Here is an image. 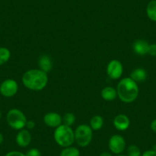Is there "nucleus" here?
<instances>
[{"instance_id": "nucleus-24", "label": "nucleus", "mask_w": 156, "mask_h": 156, "mask_svg": "<svg viewBox=\"0 0 156 156\" xmlns=\"http://www.w3.org/2000/svg\"><path fill=\"white\" fill-rule=\"evenodd\" d=\"M5 156H26L25 154L18 151H12L5 154Z\"/></svg>"}, {"instance_id": "nucleus-19", "label": "nucleus", "mask_w": 156, "mask_h": 156, "mask_svg": "<svg viewBox=\"0 0 156 156\" xmlns=\"http://www.w3.org/2000/svg\"><path fill=\"white\" fill-rule=\"evenodd\" d=\"M11 57L10 51L6 48H0V65L4 64L9 60Z\"/></svg>"}, {"instance_id": "nucleus-23", "label": "nucleus", "mask_w": 156, "mask_h": 156, "mask_svg": "<svg viewBox=\"0 0 156 156\" xmlns=\"http://www.w3.org/2000/svg\"><path fill=\"white\" fill-rule=\"evenodd\" d=\"M148 55L152 57H156V44H149L148 51Z\"/></svg>"}, {"instance_id": "nucleus-29", "label": "nucleus", "mask_w": 156, "mask_h": 156, "mask_svg": "<svg viewBox=\"0 0 156 156\" xmlns=\"http://www.w3.org/2000/svg\"><path fill=\"white\" fill-rule=\"evenodd\" d=\"M3 141H4L3 136H2V133H0V145H1V144H2V142H3Z\"/></svg>"}, {"instance_id": "nucleus-16", "label": "nucleus", "mask_w": 156, "mask_h": 156, "mask_svg": "<svg viewBox=\"0 0 156 156\" xmlns=\"http://www.w3.org/2000/svg\"><path fill=\"white\" fill-rule=\"evenodd\" d=\"M146 14L148 19L152 22H156V0H151L146 7Z\"/></svg>"}, {"instance_id": "nucleus-6", "label": "nucleus", "mask_w": 156, "mask_h": 156, "mask_svg": "<svg viewBox=\"0 0 156 156\" xmlns=\"http://www.w3.org/2000/svg\"><path fill=\"white\" fill-rule=\"evenodd\" d=\"M108 146L112 153L115 154H122L126 149V140L120 135H113L109 139Z\"/></svg>"}, {"instance_id": "nucleus-12", "label": "nucleus", "mask_w": 156, "mask_h": 156, "mask_svg": "<svg viewBox=\"0 0 156 156\" xmlns=\"http://www.w3.org/2000/svg\"><path fill=\"white\" fill-rule=\"evenodd\" d=\"M148 47H149V44L143 39L136 40L133 44V50L135 53L140 56L148 55Z\"/></svg>"}, {"instance_id": "nucleus-4", "label": "nucleus", "mask_w": 156, "mask_h": 156, "mask_svg": "<svg viewBox=\"0 0 156 156\" xmlns=\"http://www.w3.org/2000/svg\"><path fill=\"white\" fill-rule=\"evenodd\" d=\"M93 139V129L86 124L80 125L74 131V141L80 147L84 148L90 144Z\"/></svg>"}, {"instance_id": "nucleus-15", "label": "nucleus", "mask_w": 156, "mask_h": 156, "mask_svg": "<svg viewBox=\"0 0 156 156\" xmlns=\"http://www.w3.org/2000/svg\"><path fill=\"white\" fill-rule=\"evenodd\" d=\"M129 77L132 78L136 83L142 82L147 78V72L143 68H136L131 72Z\"/></svg>"}, {"instance_id": "nucleus-1", "label": "nucleus", "mask_w": 156, "mask_h": 156, "mask_svg": "<svg viewBox=\"0 0 156 156\" xmlns=\"http://www.w3.org/2000/svg\"><path fill=\"white\" fill-rule=\"evenodd\" d=\"M24 86L31 90L40 91L48 84V73L40 69H31L25 72L22 76Z\"/></svg>"}, {"instance_id": "nucleus-28", "label": "nucleus", "mask_w": 156, "mask_h": 156, "mask_svg": "<svg viewBox=\"0 0 156 156\" xmlns=\"http://www.w3.org/2000/svg\"><path fill=\"white\" fill-rule=\"evenodd\" d=\"M100 156H112V155L111 153L107 152V151H103V152L100 153Z\"/></svg>"}, {"instance_id": "nucleus-26", "label": "nucleus", "mask_w": 156, "mask_h": 156, "mask_svg": "<svg viewBox=\"0 0 156 156\" xmlns=\"http://www.w3.org/2000/svg\"><path fill=\"white\" fill-rule=\"evenodd\" d=\"M34 126H35V122H34V121L27 120L26 125H25V127H26L27 129H34Z\"/></svg>"}, {"instance_id": "nucleus-25", "label": "nucleus", "mask_w": 156, "mask_h": 156, "mask_svg": "<svg viewBox=\"0 0 156 156\" xmlns=\"http://www.w3.org/2000/svg\"><path fill=\"white\" fill-rule=\"evenodd\" d=\"M142 156H156V151L152 149L146 150L142 154Z\"/></svg>"}, {"instance_id": "nucleus-7", "label": "nucleus", "mask_w": 156, "mask_h": 156, "mask_svg": "<svg viewBox=\"0 0 156 156\" xmlns=\"http://www.w3.org/2000/svg\"><path fill=\"white\" fill-rule=\"evenodd\" d=\"M19 86L16 80L7 79L0 85V94L5 97H12L18 92Z\"/></svg>"}, {"instance_id": "nucleus-11", "label": "nucleus", "mask_w": 156, "mask_h": 156, "mask_svg": "<svg viewBox=\"0 0 156 156\" xmlns=\"http://www.w3.org/2000/svg\"><path fill=\"white\" fill-rule=\"evenodd\" d=\"M16 143L22 148H25L31 142V136L27 129H21L16 136Z\"/></svg>"}, {"instance_id": "nucleus-22", "label": "nucleus", "mask_w": 156, "mask_h": 156, "mask_svg": "<svg viewBox=\"0 0 156 156\" xmlns=\"http://www.w3.org/2000/svg\"><path fill=\"white\" fill-rule=\"evenodd\" d=\"M26 156H41V152L37 148H33L28 150L25 154Z\"/></svg>"}, {"instance_id": "nucleus-30", "label": "nucleus", "mask_w": 156, "mask_h": 156, "mask_svg": "<svg viewBox=\"0 0 156 156\" xmlns=\"http://www.w3.org/2000/svg\"><path fill=\"white\" fill-rule=\"evenodd\" d=\"M116 156H126L125 154H116Z\"/></svg>"}, {"instance_id": "nucleus-9", "label": "nucleus", "mask_w": 156, "mask_h": 156, "mask_svg": "<svg viewBox=\"0 0 156 156\" xmlns=\"http://www.w3.org/2000/svg\"><path fill=\"white\" fill-rule=\"evenodd\" d=\"M44 122L51 128H55L62 124V117L57 112H48L44 116Z\"/></svg>"}, {"instance_id": "nucleus-13", "label": "nucleus", "mask_w": 156, "mask_h": 156, "mask_svg": "<svg viewBox=\"0 0 156 156\" xmlns=\"http://www.w3.org/2000/svg\"><path fill=\"white\" fill-rule=\"evenodd\" d=\"M38 66L40 70H43L45 73H48L52 69V61L48 55H41L38 59Z\"/></svg>"}, {"instance_id": "nucleus-17", "label": "nucleus", "mask_w": 156, "mask_h": 156, "mask_svg": "<svg viewBox=\"0 0 156 156\" xmlns=\"http://www.w3.org/2000/svg\"><path fill=\"white\" fill-rule=\"evenodd\" d=\"M103 126V117L100 115H96L91 118L90 121V126L93 130H100Z\"/></svg>"}, {"instance_id": "nucleus-8", "label": "nucleus", "mask_w": 156, "mask_h": 156, "mask_svg": "<svg viewBox=\"0 0 156 156\" xmlns=\"http://www.w3.org/2000/svg\"><path fill=\"white\" fill-rule=\"evenodd\" d=\"M123 72L122 63L118 60H112L106 67V73L112 80H117L121 77Z\"/></svg>"}, {"instance_id": "nucleus-21", "label": "nucleus", "mask_w": 156, "mask_h": 156, "mask_svg": "<svg viewBox=\"0 0 156 156\" xmlns=\"http://www.w3.org/2000/svg\"><path fill=\"white\" fill-rule=\"evenodd\" d=\"M126 156H142L140 148L136 145H129L127 148Z\"/></svg>"}, {"instance_id": "nucleus-10", "label": "nucleus", "mask_w": 156, "mask_h": 156, "mask_svg": "<svg viewBox=\"0 0 156 156\" xmlns=\"http://www.w3.org/2000/svg\"><path fill=\"white\" fill-rule=\"evenodd\" d=\"M130 120L125 114H119L114 118L113 126L119 131H125L129 127Z\"/></svg>"}, {"instance_id": "nucleus-27", "label": "nucleus", "mask_w": 156, "mask_h": 156, "mask_svg": "<svg viewBox=\"0 0 156 156\" xmlns=\"http://www.w3.org/2000/svg\"><path fill=\"white\" fill-rule=\"evenodd\" d=\"M150 128H151V129L152 130L154 133H156V119H153V120L151 121V124H150Z\"/></svg>"}, {"instance_id": "nucleus-2", "label": "nucleus", "mask_w": 156, "mask_h": 156, "mask_svg": "<svg viewBox=\"0 0 156 156\" xmlns=\"http://www.w3.org/2000/svg\"><path fill=\"white\" fill-rule=\"evenodd\" d=\"M117 97L122 102L130 103L137 99L139 94L137 83L130 77H125L120 80L117 85Z\"/></svg>"}, {"instance_id": "nucleus-5", "label": "nucleus", "mask_w": 156, "mask_h": 156, "mask_svg": "<svg viewBox=\"0 0 156 156\" xmlns=\"http://www.w3.org/2000/svg\"><path fill=\"white\" fill-rule=\"evenodd\" d=\"M6 120L9 126L16 130L23 129L27 122L25 115L18 109H12L9 111L6 115Z\"/></svg>"}, {"instance_id": "nucleus-20", "label": "nucleus", "mask_w": 156, "mask_h": 156, "mask_svg": "<svg viewBox=\"0 0 156 156\" xmlns=\"http://www.w3.org/2000/svg\"><path fill=\"white\" fill-rule=\"evenodd\" d=\"M75 121H76V117L71 112H67L62 117V123L67 126H71L72 125H73Z\"/></svg>"}, {"instance_id": "nucleus-31", "label": "nucleus", "mask_w": 156, "mask_h": 156, "mask_svg": "<svg viewBox=\"0 0 156 156\" xmlns=\"http://www.w3.org/2000/svg\"><path fill=\"white\" fill-rule=\"evenodd\" d=\"M0 118H1V112H0Z\"/></svg>"}, {"instance_id": "nucleus-3", "label": "nucleus", "mask_w": 156, "mask_h": 156, "mask_svg": "<svg viewBox=\"0 0 156 156\" xmlns=\"http://www.w3.org/2000/svg\"><path fill=\"white\" fill-rule=\"evenodd\" d=\"M54 139L55 142L63 148L71 146L74 141V131L70 126L61 124L55 129L54 133Z\"/></svg>"}, {"instance_id": "nucleus-18", "label": "nucleus", "mask_w": 156, "mask_h": 156, "mask_svg": "<svg viewBox=\"0 0 156 156\" xmlns=\"http://www.w3.org/2000/svg\"><path fill=\"white\" fill-rule=\"evenodd\" d=\"M80 150L76 148V147L69 146L64 148L61 151L60 156H80Z\"/></svg>"}, {"instance_id": "nucleus-14", "label": "nucleus", "mask_w": 156, "mask_h": 156, "mask_svg": "<svg viewBox=\"0 0 156 156\" xmlns=\"http://www.w3.org/2000/svg\"><path fill=\"white\" fill-rule=\"evenodd\" d=\"M101 97L106 101H112L117 97L116 89L112 87H106L101 90Z\"/></svg>"}]
</instances>
